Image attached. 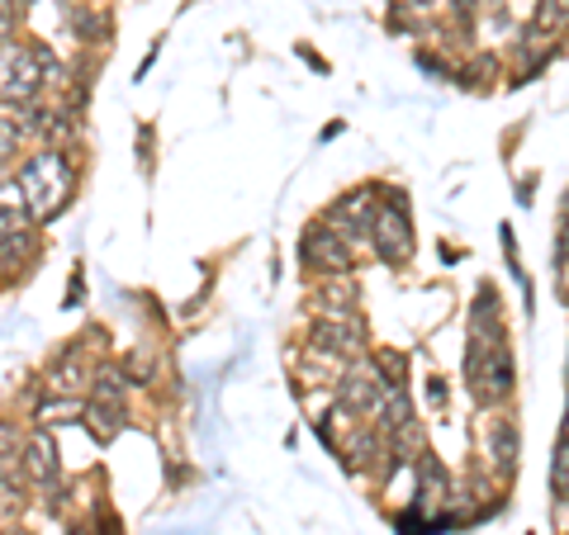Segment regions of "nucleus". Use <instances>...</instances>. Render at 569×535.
Returning <instances> with one entry per match:
<instances>
[{"label":"nucleus","mask_w":569,"mask_h":535,"mask_svg":"<svg viewBox=\"0 0 569 535\" xmlns=\"http://www.w3.org/2000/svg\"><path fill=\"white\" fill-rule=\"evenodd\" d=\"M133 394V380H129V370H123L119 361H96L91 365V388H86V398H96V403H123Z\"/></svg>","instance_id":"nucleus-13"},{"label":"nucleus","mask_w":569,"mask_h":535,"mask_svg":"<svg viewBox=\"0 0 569 535\" xmlns=\"http://www.w3.org/2000/svg\"><path fill=\"white\" fill-rule=\"evenodd\" d=\"M0 535H33V531H20V526H14V531H0Z\"/></svg>","instance_id":"nucleus-25"},{"label":"nucleus","mask_w":569,"mask_h":535,"mask_svg":"<svg viewBox=\"0 0 569 535\" xmlns=\"http://www.w3.org/2000/svg\"><path fill=\"white\" fill-rule=\"evenodd\" d=\"M313 313L328 323H361V294H356L351 275L323 280V290H313Z\"/></svg>","instance_id":"nucleus-12"},{"label":"nucleus","mask_w":569,"mask_h":535,"mask_svg":"<svg viewBox=\"0 0 569 535\" xmlns=\"http://www.w3.org/2000/svg\"><path fill=\"white\" fill-rule=\"evenodd\" d=\"M376 209H380V194H376V185H366V190H347L342 200H337V204L323 213V223H328L332 233L342 238L347 246H356V242H366V238H370V223H376Z\"/></svg>","instance_id":"nucleus-7"},{"label":"nucleus","mask_w":569,"mask_h":535,"mask_svg":"<svg viewBox=\"0 0 569 535\" xmlns=\"http://www.w3.org/2000/svg\"><path fill=\"white\" fill-rule=\"evenodd\" d=\"M366 365L376 370V380L385 388H403V380H408V355L395 351V346H376V351L366 355Z\"/></svg>","instance_id":"nucleus-17"},{"label":"nucleus","mask_w":569,"mask_h":535,"mask_svg":"<svg viewBox=\"0 0 569 535\" xmlns=\"http://www.w3.org/2000/svg\"><path fill=\"white\" fill-rule=\"evenodd\" d=\"M550 497L565 507V497H569V445L565 436L556 441V455H550Z\"/></svg>","instance_id":"nucleus-18"},{"label":"nucleus","mask_w":569,"mask_h":535,"mask_svg":"<svg viewBox=\"0 0 569 535\" xmlns=\"http://www.w3.org/2000/svg\"><path fill=\"white\" fill-rule=\"evenodd\" d=\"M81 422H86V432H91L100 445H110L123 432V426H129V413H123V403H96V398H86Z\"/></svg>","instance_id":"nucleus-15"},{"label":"nucleus","mask_w":569,"mask_h":535,"mask_svg":"<svg viewBox=\"0 0 569 535\" xmlns=\"http://www.w3.org/2000/svg\"><path fill=\"white\" fill-rule=\"evenodd\" d=\"M86 413V398H67V394H43L33 403V426H62V422H81Z\"/></svg>","instance_id":"nucleus-16"},{"label":"nucleus","mask_w":569,"mask_h":535,"mask_svg":"<svg viewBox=\"0 0 569 535\" xmlns=\"http://www.w3.org/2000/svg\"><path fill=\"white\" fill-rule=\"evenodd\" d=\"M366 242L376 246V256H380L385 265H395V271L413 261L418 238H413V219H408L403 194H399V200H385V204L376 209V223H370V238H366Z\"/></svg>","instance_id":"nucleus-4"},{"label":"nucleus","mask_w":569,"mask_h":535,"mask_svg":"<svg viewBox=\"0 0 569 535\" xmlns=\"http://www.w3.org/2000/svg\"><path fill=\"white\" fill-rule=\"evenodd\" d=\"M427 398H432L437 407L447 403V380H441V374H432V380H427Z\"/></svg>","instance_id":"nucleus-24"},{"label":"nucleus","mask_w":569,"mask_h":535,"mask_svg":"<svg viewBox=\"0 0 569 535\" xmlns=\"http://www.w3.org/2000/svg\"><path fill=\"white\" fill-rule=\"evenodd\" d=\"M332 394H337V407H342L347 417H376L385 384L376 380V370H370L366 361H351L342 374H337Z\"/></svg>","instance_id":"nucleus-8"},{"label":"nucleus","mask_w":569,"mask_h":535,"mask_svg":"<svg viewBox=\"0 0 569 535\" xmlns=\"http://www.w3.org/2000/svg\"><path fill=\"white\" fill-rule=\"evenodd\" d=\"M33 100H43L39 52H33V43H10V71H6V95H0V104L20 110V104H33Z\"/></svg>","instance_id":"nucleus-10"},{"label":"nucleus","mask_w":569,"mask_h":535,"mask_svg":"<svg viewBox=\"0 0 569 535\" xmlns=\"http://www.w3.org/2000/svg\"><path fill=\"white\" fill-rule=\"evenodd\" d=\"M305 346L328 355L337 365H351V361H361V351H366V323H328V317H313Z\"/></svg>","instance_id":"nucleus-9"},{"label":"nucleus","mask_w":569,"mask_h":535,"mask_svg":"<svg viewBox=\"0 0 569 535\" xmlns=\"http://www.w3.org/2000/svg\"><path fill=\"white\" fill-rule=\"evenodd\" d=\"M20 148H24V138H20V129H14V119L0 114V175L20 162Z\"/></svg>","instance_id":"nucleus-19"},{"label":"nucleus","mask_w":569,"mask_h":535,"mask_svg":"<svg viewBox=\"0 0 569 535\" xmlns=\"http://www.w3.org/2000/svg\"><path fill=\"white\" fill-rule=\"evenodd\" d=\"M531 29H546V33H565V0H541L537 14H531Z\"/></svg>","instance_id":"nucleus-20"},{"label":"nucleus","mask_w":569,"mask_h":535,"mask_svg":"<svg viewBox=\"0 0 569 535\" xmlns=\"http://www.w3.org/2000/svg\"><path fill=\"white\" fill-rule=\"evenodd\" d=\"M14 204H20L33 223H48L71 204L81 185V162L71 148H33L20 166H14Z\"/></svg>","instance_id":"nucleus-1"},{"label":"nucleus","mask_w":569,"mask_h":535,"mask_svg":"<svg viewBox=\"0 0 569 535\" xmlns=\"http://www.w3.org/2000/svg\"><path fill=\"white\" fill-rule=\"evenodd\" d=\"M20 6H14V0H0V48L6 43H14V29H20Z\"/></svg>","instance_id":"nucleus-21"},{"label":"nucleus","mask_w":569,"mask_h":535,"mask_svg":"<svg viewBox=\"0 0 569 535\" xmlns=\"http://www.w3.org/2000/svg\"><path fill=\"white\" fill-rule=\"evenodd\" d=\"M518 451H522V441H518V422H508V417H493L489 422V460H493V470L498 474H518Z\"/></svg>","instance_id":"nucleus-14"},{"label":"nucleus","mask_w":569,"mask_h":535,"mask_svg":"<svg viewBox=\"0 0 569 535\" xmlns=\"http://www.w3.org/2000/svg\"><path fill=\"white\" fill-rule=\"evenodd\" d=\"M20 474L48 497V512L62 507V460H58V436L48 426H29L20 436Z\"/></svg>","instance_id":"nucleus-3"},{"label":"nucleus","mask_w":569,"mask_h":535,"mask_svg":"<svg viewBox=\"0 0 569 535\" xmlns=\"http://www.w3.org/2000/svg\"><path fill=\"white\" fill-rule=\"evenodd\" d=\"M43 388H48V394L86 398V388H91V361H86V351H81V346H67V351L58 355V361L48 365Z\"/></svg>","instance_id":"nucleus-11"},{"label":"nucleus","mask_w":569,"mask_h":535,"mask_svg":"<svg viewBox=\"0 0 569 535\" xmlns=\"http://www.w3.org/2000/svg\"><path fill=\"white\" fill-rule=\"evenodd\" d=\"M299 265H305L309 275L342 280L356 271V246H347L328 223H309L305 238H299Z\"/></svg>","instance_id":"nucleus-5"},{"label":"nucleus","mask_w":569,"mask_h":535,"mask_svg":"<svg viewBox=\"0 0 569 535\" xmlns=\"http://www.w3.org/2000/svg\"><path fill=\"white\" fill-rule=\"evenodd\" d=\"M466 380H470V394H475L479 407L508 403L512 388H518V365H512L508 342H479V336H470Z\"/></svg>","instance_id":"nucleus-2"},{"label":"nucleus","mask_w":569,"mask_h":535,"mask_svg":"<svg viewBox=\"0 0 569 535\" xmlns=\"http://www.w3.org/2000/svg\"><path fill=\"white\" fill-rule=\"evenodd\" d=\"M10 451H20V422L0 417V455H10Z\"/></svg>","instance_id":"nucleus-23"},{"label":"nucleus","mask_w":569,"mask_h":535,"mask_svg":"<svg viewBox=\"0 0 569 535\" xmlns=\"http://www.w3.org/2000/svg\"><path fill=\"white\" fill-rule=\"evenodd\" d=\"M33 256H39V223L14 200H0V271H24Z\"/></svg>","instance_id":"nucleus-6"},{"label":"nucleus","mask_w":569,"mask_h":535,"mask_svg":"<svg viewBox=\"0 0 569 535\" xmlns=\"http://www.w3.org/2000/svg\"><path fill=\"white\" fill-rule=\"evenodd\" d=\"M77 33H81V43H96V33H104V20L91 6H77Z\"/></svg>","instance_id":"nucleus-22"}]
</instances>
